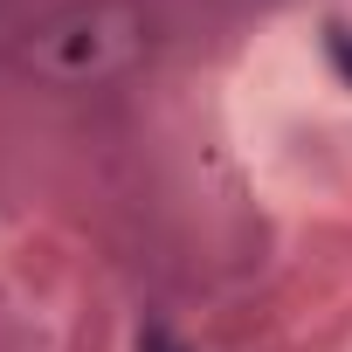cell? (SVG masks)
Listing matches in <instances>:
<instances>
[{"label":"cell","mask_w":352,"mask_h":352,"mask_svg":"<svg viewBox=\"0 0 352 352\" xmlns=\"http://www.w3.org/2000/svg\"><path fill=\"white\" fill-rule=\"evenodd\" d=\"M324 49H331V63H338V69H345V83H352V35H345V28H331V35H324Z\"/></svg>","instance_id":"obj_1"},{"label":"cell","mask_w":352,"mask_h":352,"mask_svg":"<svg viewBox=\"0 0 352 352\" xmlns=\"http://www.w3.org/2000/svg\"><path fill=\"white\" fill-rule=\"evenodd\" d=\"M138 352H187V345H180V338H173V331H159V324H152V331L138 338Z\"/></svg>","instance_id":"obj_2"}]
</instances>
